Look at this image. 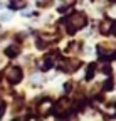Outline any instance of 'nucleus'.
Returning <instances> with one entry per match:
<instances>
[{"mask_svg":"<svg viewBox=\"0 0 116 121\" xmlns=\"http://www.w3.org/2000/svg\"><path fill=\"white\" fill-rule=\"evenodd\" d=\"M86 22H88V19H86V15L82 12H74L67 19V30L71 34H74L76 30H79V29H82L86 25Z\"/></svg>","mask_w":116,"mask_h":121,"instance_id":"1","label":"nucleus"},{"mask_svg":"<svg viewBox=\"0 0 116 121\" xmlns=\"http://www.w3.org/2000/svg\"><path fill=\"white\" fill-rule=\"evenodd\" d=\"M5 78H7V81L12 82V84L20 82V79H22V71H20V67H15V66L9 67V69L5 71Z\"/></svg>","mask_w":116,"mask_h":121,"instance_id":"2","label":"nucleus"},{"mask_svg":"<svg viewBox=\"0 0 116 121\" xmlns=\"http://www.w3.org/2000/svg\"><path fill=\"white\" fill-rule=\"evenodd\" d=\"M69 108H71V101L67 98H62L56 104V113L57 114H66V113H69Z\"/></svg>","mask_w":116,"mask_h":121,"instance_id":"3","label":"nucleus"},{"mask_svg":"<svg viewBox=\"0 0 116 121\" xmlns=\"http://www.w3.org/2000/svg\"><path fill=\"white\" fill-rule=\"evenodd\" d=\"M98 52H99V57L101 59H114L116 57V51H113V49L106 51L103 45H99V47H98Z\"/></svg>","mask_w":116,"mask_h":121,"instance_id":"4","label":"nucleus"},{"mask_svg":"<svg viewBox=\"0 0 116 121\" xmlns=\"http://www.w3.org/2000/svg\"><path fill=\"white\" fill-rule=\"evenodd\" d=\"M51 109H52V103L49 99H46L44 103H40V106H39V113L40 114H47Z\"/></svg>","mask_w":116,"mask_h":121,"instance_id":"5","label":"nucleus"},{"mask_svg":"<svg viewBox=\"0 0 116 121\" xmlns=\"http://www.w3.org/2000/svg\"><path fill=\"white\" fill-rule=\"evenodd\" d=\"M25 4H27V0H12V2H10V7H12V9H22Z\"/></svg>","mask_w":116,"mask_h":121,"instance_id":"6","label":"nucleus"},{"mask_svg":"<svg viewBox=\"0 0 116 121\" xmlns=\"http://www.w3.org/2000/svg\"><path fill=\"white\" fill-rule=\"evenodd\" d=\"M5 54H7V56H10V57L17 56V54H19V47H17V45H10V47L5 51Z\"/></svg>","mask_w":116,"mask_h":121,"instance_id":"7","label":"nucleus"},{"mask_svg":"<svg viewBox=\"0 0 116 121\" xmlns=\"http://www.w3.org/2000/svg\"><path fill=\"white\" fill-rule=\"evenodd\" d=\"M109 30H111V22L104 20L103 24H101V32H103V34H108Z\"/></svg>","mask_w":116,"mask_h":121,"instance_id":"8","label":"nucleus"},{"mask_svg":"<svg viewBox=\"0 0 116 121\" xmlns=\"http://www.w3.org/2000/svg\"><path fill=\"white\" fill-rule=\"evenodd\" d=\"M94 69H96V64H91V66H89V69H88V76H86V79H91V78H93Z\"/></svg>","mask_w":116,"mask_h":121,"instance_id":"9","label":"nucleus"},{"mask_svg":"<svg viewBox=\"0 0 116 121\" xmlns=\"http://www.w3.org/2000/svg\"><path fill=\"white\" fill-rule=\"evenodd\" d=\"M0 20H4V22L5 20H10V13H4L2 17H0Z\"/></svg>","mask_w":116,"mask_h":121,"instance_id":"10","label":"nucleus"},{"mask_svg":"<svg viewBox=\"0 0 116 121\" xmlns=\"http://www.w3.org/2000/svg\"><path fill=\"white\" fill-rule=\"evenodd\" d=\"M4 113H5V104H0V118L4 116Z\"/></svg>","mask_w":116,"mask_h":121,"instance_id":"11","label":"nucleus"},{"mask_svg":"<svg viewBox=\"0 0 116 121\" xmlns=\"http://www.w3.org/2000/svg\"><path fill=\"white\" fill-rule=\"evenodd\" d=\"M113 32H114V34H116V24H114V27H113Z\"/></svg>","mask_w":116,"mask_h":121,"instance_id":"12","label":"nucleus"},{"mask_svg":"<svg viewBox=\"0 0 116 121\" xmlns=\"http://www.w3.org/2000/svg\"><path fill=\"white\" fill-rule=\"evenodd\" d=\"M30 121H37V119H30Z\"/></svg>","mask_w":116,"mask_h":121,"instance_id":"13","label":"nucleus"},{"mask_svg":"<svg viewBox=\"0 0 116 121\" xmlns=\"http://www.w3.org/2000/svg\"><path fill=\"white\" fill-rule=\"evenodd\" d=\"M17 121H24V119H17Z\"/></svg>","mask_w":116,"mask_h":121,"instance_id":"14","label":"nucleus"}]
</instances>
